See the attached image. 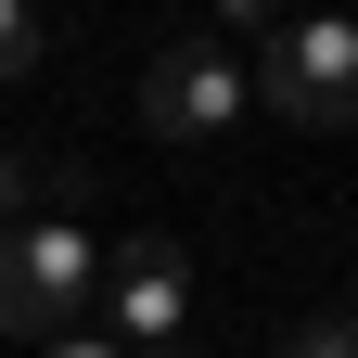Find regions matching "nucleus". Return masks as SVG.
Returning <instances> with one entry per match:
<instances>
[{
    "mask_svg": "<svg viewBox=\"0 0 358 358\" xmlns=\"http://www.w3.org/2000/svg\"><path fill=\"white\" fill-rule=\"evenodd\" d=\"M52 217H13L0 231V333H90V294H103V231L77 217V179H52Z\"/></svg>",
    "mask_w": 358,
    "mask_h": 358,
    "instance_id": "obj_1",
    "label": "nucleus"
},
{
    "mask_svg": "<svg viewBox=\"0 0 358 358\" xmlns=\"http://www.w3.org/2000/svg\"><path fill=\"white\" fill-rule=\"evenodd\" d=\"M179 320H192V243H179V231H128L103 256L90 333H115L128 358H141V345H179Z\"/></svg>",
    "mask_w": 358,
    "mask_h": 358,
    "instance_id": "obj_2",
    "label": "nucleus"
},
{
    "mask_svg": "<svg viewBox=\"0 0 358 358\" xmlns=\"http://www.w3.org/2000/svg\"><path fill=\"white\" fill-rule=\"evenodd\" d=\"M243 103H282L294 128H345L358 115V26L320 13V26H268V64Z\"/></svg>",
    "mask_w": 358,
    "mask_h": 358,
    "instance_id": "obj_3",
    "label": "nucleus"
},
{
    "mask_svg": "<svg viewBox=\"0 0 358 358\" xmlns=\"http://www.w3.org/2000/svg\"><path fill=\"white\" fill-rule=\"evenodd\" d=\"M231 115H243V64L217 52V26L205 38H166L154 77H141V128H154V141H217Z\"/></svg>",
    "mask_w": 358,
    "mask_h": 358,
    "instance_id": "obj_4",
    "label": "nucleus"
},
{
    "mask_svg": "<svg viewBox=\"0 0 358 358\" xmlns=\"http://www.w3.org/2000/svg\"><path fill=\"white\" fill-rule=\"evenodd\" d=\"M282 358H358V307H320V320H294Z\"/></svg>",
    "mask_w": 358,
    "mask_h": 358,
    "instance_id": "obj_5",
    "label": "nucleus"
},
{
    "mask_svg": "<svg viewBox=\"0 0 358 358\" xmlns=\"http://www.w3.org/2000/svg\"><path fill=\"white\" fill-rule=\"evenodd\" d=\"M38 64V13H26V0H0V77H26Z\"/></svg>",
    "mask_w": 358,
    "mask_h": 358,
    "instance_id": "obj_6",
    "label": "nucleus"
},
{
    "mask_svg": "<svg viewBox=\"0 0 358 358\" xmlns=\"http://www.w3.org/2000/svg\"><path fill=\"white\" fill-rule=\"evenodd\" d=\"M13 205H26V154L0 141V231H13Z\"/></svg>",
    "mask_w": 358,
    "mask_h": 358,
    "instance_id": "obj_7",
    "label": "nucleus"
},
{
    "mask_svg": "<svg viewBox=\"0 0 358 358\" xmlns=\"http://www.w3.org/2000/svg\"><path fill=\"white\" fill-rule=\"evenodd\" d=\"M52 358H128V345H115V333H64Z\"/></svg>",
    "mask_w": 358,
    "mask_h": 358,
    "instance_id": "obj_8",
    "label": "nucleus"
}]
</instances>
